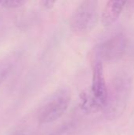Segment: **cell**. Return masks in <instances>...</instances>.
Masks as SVG:
<instances>
[{
	"label": "cell",
	"mask_w": 134,
	"mask_h": 135,
	"mask_svg": "<svg viewBox=\"0 0 134 135\" xmlns=\"http://www.w3.org/2000/svg\"><path fill=\"white\" fill-rule=\"evenodd\" d=\"M26 0H0V6L6 9H17L23 6Z\"/></svg>",
	"instance_id": "9"
},
{
	"label": "cell",
	"mask_w": 134,
	"mask_h": 135,
	"mask_svg": "<svg viewBox=\"0 0 134 135\" xmlns=\"http://www.w3.org/2000/svg\"><path fill=\"white\" fill-rule=\"evenodd\" d=\"M127 99L128 90L126 87L124 85L116 86L114 97L111 101L106 103V105L109 106L108 112L111 118H117L122 114L126 106Z\"/></svg>",
	"instance_id": "5"
},
{
	"label": "cell",
	"mask_w": 134,
	"mask_h": 135,
	"mask_svg": "<svg viewBox=\"0 0 134 135\" xmlns=\"http://www.w3.org/2000/svg\"><path fill=\"white\" fill-rule=\"evenodd\" d=\"M15 135H24V134H15Z\"/></svg>",
	"instance_id": "11"
},
{
	"label": "cell",
	"mask_w": 134,
	"mask_h": 135,
	"mask_svg": "<svg viewBox=\"0 0 134 135\" xmlns=\"http://www.w3.org/2000/svg\"><path fill=\"white\" fill-rule=\"evenodd\" d=\"M99 17L98 0H83L72 13L70 21V29L77 36L86 35L95 28Z\"/></svg>",
	"instance_id": "1"
},
{
	"label": "cell",
	"mask_w": 134,
	"mask_h": 135,
	"mask_svg": "<svg viewBox=\"0 0 134 135\" xmlns=\"http://www.w3.org/2000/svg\"><path fill=\"white\" fill-rule=\"evenodd\" d=\"M127 2L128 0H109L102 12V24L104 26L113 25L120 17Z\"/></svg>",
	"instance_id": "6"
},
{
	"label": "cell",
	"mask_w": 134,
	"mask_h": 135,
	"mask_svg": "<svg viewBox=\"0 0 134 135\" xmlns=\"http://www.w3.org/2000/svg\"><path fill=\"white\" fill-rule=\"evenodd\" d=\"M126 46V38L118 34L99 46L98 53L106 61H112L121 58L125 52Z\"/></svg>",
	"instance_id": "3"
},
{
	"label": "cell",
	"mask_w": 134,
	"mask_h": 135,
	"mask_svg": "<svg viewBox=\"0 0 134 135\" xmlns=\"http://www.w3.org/2000/svg\"><path fill=\"white\" fill-rule=\"evenodd\" d=\"M91 93L103 108L105 107L108 93L103 74V66L101 62H97L93 69Z\"/></svg>",
	"instance_id": "4"
},
{
	"label": "cell",
	"mask_w": 134,
	"mask_h": 135,
	"mask_svg": "<svg viewBox=\"0 0 134 135\" xmlns=\"http://www.w3.org/2000/svg\"><path fill=\"white\" fill-rule=\"evenodd\" d=\"M70 102V94L66 89L55 92L49 98L39 112V123H50L58 119L67 110Z\"/></svg>",
	"instance_id": "2"
},
{
	"label": "cell",
	"mask_w": 134,
	"mask_h": 135,
	"mask_svg": "<svg viewBox=\"0 0 134 135\" xmlns=\"http://www.w3.org/2000/svg\"><path fill=\"white\" fill-rule=\"evenodd\" d=\"M57 1L58 0H39V4L43 9L48 10L54 7Z\"/></svg>",
	"instance_id": "10"
},
{
	"label": "cell",
	"mask_w": 134,
	"mask_h": 135,
	"mask_svg": "<svg viewBox=\"0 0 134 135\" xmlns=\"http://www.w3.org/2000/svg\"><path fill=\"white\" fill-rule=\"evenodd\" d=\"M80 106L82 110H84L88 113L96 112L103 108V107L94 98L91 92L89 93H81Z\"/></svg>",
	"instance_id": "7"
},
{
	"label": "cell",
	"mask_w": 134,
	"mask_h": 135,
	"mask_svg": "<svg viewBox=\"0 0 134 135\" xmlns=\"http://www.w3.org/2000/svg\"><path fill=\"white\" fill-rule=\"evenodd\" d=\"M52 135H54V134H52Z\"/></svg>",
	"instance_id": "12"
},
{
	"label": "cell",
	"mask_w": 134,
	"mask_h": 135,
	"mask_svg": "<svg viewBox=\"0 0 134 135\" xmlns=\"http://www.w3.org/2000/svg\"><path fill=\"white\" fill-rule=\"evenodd\" d=\"M13 58H8L0 62V85L8 77L13 68Z\"/></svg>",
	"instance_id": "8"
}]
</instances>
